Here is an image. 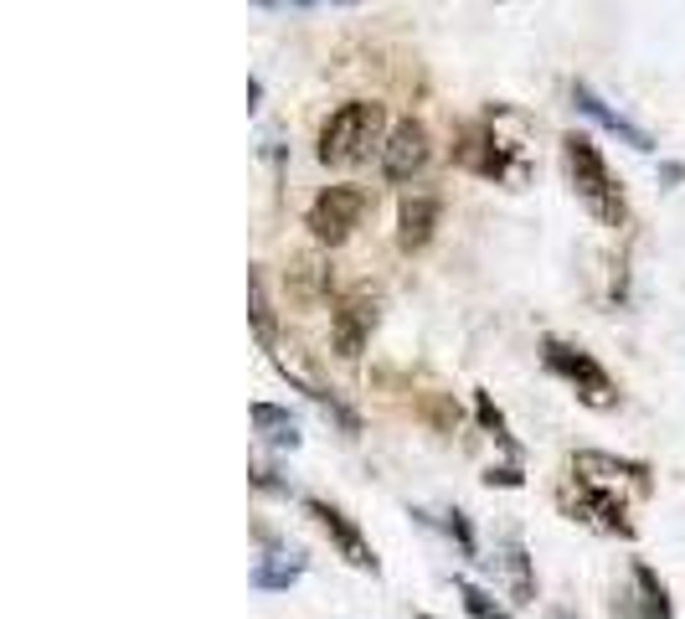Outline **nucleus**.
I'll return each mask as SVG.
<instances>
[{"label":"nucleus","mask_w":685,"mask_h":619,"mask_svg":"<svg viewBox=\"0 0 685 619\" xmlns=\"http://www.w3.org/2000/svg\"><path fill=\"white\" fill-rule=\"evenodd\" d=\"M557 506H562L572 522H588V527L609 532V537H634L629 506L619 501V491H609V485H593V481H578V475H567V485L557 491Z\"/></svg>","instance_id":"20e7f679"},{"label":"nucleus","mask_w":685,"mask_h":619,"mask_svg":"<svg viewBox=\"0 0 685 619\" xmlns=\"http://www.w3.org/2000/svg\"><path fill=\"white\" fill-rule=\"evenodd\" d=\"M485 485H510L516 491V485H526V475L516 465H500V470H485Z\"/></svg>","instance_id":"4be33fe9"},{"label":"nucleus","mask_w":685,"mask_h":619,"mask_svg":"<svg viewBox=\"0 0 685 619\" xmlns=\"http://www.w3.org/2000/svg\"><path fill=\"white\" fill-rule=\"evenodd\" d=\"M454 166L485 182H506L510 176V145L490 130V120H469L454 135Z\"/></svg>","instance_id":"423d86ee"},{"label":"nucleus","mask_w":685,"mask_h":619,"mask_svg":"<svg viewBox=\"0 0 685 619\" xmlns=\"http://www.w3.org/2000/svg\"><path fill=\"white\" fill-rule=\"evenodd\" d=\"M444 532H448V537H454V543H459V553H464V558H475V553H479L475 527H469V516H464V512H448Z\"/></svg>","instance_id":"412c9836"},{"label":"nucleus","mask_w":685,"mask_h":619,"mask_svg":"<svg viewBox=\"0 0 685 619\" xmlns=\"http://www.w3.org/2000/svg\"><path fill=\"white\" fill-rule=\"evenodd\" d=\"M629 578H634V589H640V605H644V619H671V589L660 584V574L650 568V563H634L629 568Z\"/></svg>","instance_id":"2eb2a0df"},{"label":"nucleus","mask_w":685,"mask_h":619,"mask_svg":"<svg viewBox=\"0 0 685 619\" xmlns=\"http://www.w3.org/2000/svg\"><path fill=\"white\" fill-rule=\"evenodd\" d=\"M541 362H547L551 378H562L588 409H613V403H619V382L603 372V362H598L593 351L547 336V341H541Z\"/></svg>","instance_id":"7ed1b4c3"},{"label":"nucleus","mask_w":685,"mask_h":619,"mask_svg":"<svg viewBox=\"0 0 685 619\" xmlns=\"http://www.w3.org/2000/svg\"><path fill=\"white\" fill-rule=\"evenodd\" d=\"M304 578V553H269V558L253 563V589L258 594H279L289 584Z\"/></svg>","instance_id":"ddd939ff"},{"label":"nucleus","mask_w":685,"mask_h":619,"mask_svg":"<svg viewBox=\"0 0 685 619\" xmlns=\"http://www.w3.org/2000/svg\"><path fill=\"white\" fill-rule=\"evenodd\" d=\"M361 212H366V192H361V186H325V192L310 202V212H304V227H310L314 243L335 248V243H345L356 233Z\"/></svg>","instance_id":"39448f33"},{"label":"nucleus","mask_w":685,"mask_h":619,"mask_svg":"<svg viewBox=\"0 0 685 619\" xmlns=\"http://www.w3.org/2000/svg\"><path fill=\"white\" fill-rule=\"evenodd\" d=\"M248 316H253L258 347L273 351V305H269V289H263V269H248Z\"/></svg>","instance_id":"f3484780"},{"label":"nucleus","mask_w":685,"mask_h":619,"mask_svg":"<svg viewBox=\"0 0 685 619\" xmlns=\"http://www.w3.org/2000/svg\"><path fill=\"white\" fill-rule=\"evenodd\" d=\"M253 429L269 439L273 450H299V419L289 409H273V403H253Z\"/></svg>","instance_id":"4468645a"},{"label":"nucleus","mask_w":685,"mask_h":619,"mask_svg":"<svg viewBox=\"0 0 685 619\" xmlns=\"http://www.w3.org/2000/svg\"><path fill=\"white\" fill-rule=\"evenodd\" d=\"M572 104H578V109H582V114H588V120H593V124H603L609 135H619V140H624V145H634V151H640V155H650V151H655V135H650V130H640V124L629 120V114H619V109H613L609 99H598V89H593V83H572Z\"/></svg>","instance_id":"9b49d317"},{"label":"nucleus","mask_w":685,"mask_h":619,"mask_svg":"<svg viewBox=\"0 0 685 619\" xmlns=\"http://www.w3.org/2000/svg\"><path fill=\"white\" fill-rule=\"evenodd\" d=\"M572 475H578V481H593V485H609V491H619V485L629 481L640 496H650V485H655V475H650L644 460H619V454H603V450L572 454Z\"/></svg>","instance_id":"9d476101"},{"label":"nucleus","mask_w":685,"mask_h":619,"mask_svg":"<svg viewBox=\"0 0 685 619\" xmlns=\"http://www.w3.org/2000/svg\"><path fill=\"white\" fill-rule=\"evenodd\" d=\"M562 166H567V182H572V192L582 197V207L593 212L598 223L609 227H624L629 223V202L624 192H619V182H613L609 161L598 155L593 135H562Z\"/></svg>","instance_id":"f03ea898"},{"label":"nucleus","mask_w":685,"mask_h":619,"mask_svg":"<svg viewBox=\"0 0 685 619\" xmlns=\"http://www.w3.org/2000/svg\"><path fill=\"white\" fill-rule=\"evenodd\" d=\"M506 574H510L516 605H531V599H537V578H531V553H526V543L516 537V532L506 537Z\"/></svg>","instance_id":"dca6fc26"},{"label":"nucleus","mask_w":685,"mask_h":619,"mask_svg":"<svg viewBox=\"0 0 685 619\" xmlns=\"http://www.w3.org/2000/svg\"><path fill=\"white\" fill-rule=\"evenodd\" d=\"M438 212H444L438 197H407L397 207V248L403 254H423L428 248L433 233H438Z\"/></svg>","instance_id":"f8f14e48"},{"label":"nucleus","mask_w":685,"mask_h":619,"mask_svg":"<svg viewBox=\"0 0 685 619\" xmlns=\"http://www.w3.org/2000/svg\"><path fill=\"white\" fill-rule=\"evenodd\" d=\"M372 331H376V295H366V289L345 295L335 305V316H330V347H335V357L356 362L361 351H366V341H372Z\"/></svg>","instance_id":"0eeeda50"},{"label":"nucleus","mask_w":685,"mask_h":619,"mask_svg":"<svg viewBox=\"0 0 685 619\" xmlns=\"http://www.w3.org/2000/svg\"><path fill=\"white\" fill-rule=\"evenodd\" d=\"M304 512L314 516V527L325 532L330 543H335V553H341L351 568H361V574H376V553H372V543L361 537V527L351 522V516L335 506V501H320V496H310L304 501Z\"/></svg>","instance_id":"6e6552de"},{"label":"nucleus","mask_w":685,"mask_h":619,"mask_svg":"<svg viewBox=\"0 0 685 619\" xmlns=\"http://www.w3.org/2000/svg\"><path fill=\"white\" fill-rule=\"evenodd\" d=\"M253 6H294V11H310V6H356V0H253Z\"/></svg>","instance_id":"5701e85b"},{"label":"nucleus","mask_w":685,"mask_h":619,"mask_svg":"<svg viewBox=\"0 0 685 619\" xmlns=\"http://www.w3.org/2000/svg\"><path fill=\"white\" fill-rule=\"evenodd\" d=\"M253 485L258 491H283V481H279V470L273 465H253Z\"/></svg>","instance_id":"b1692460"},{"label":"nucleus","mask_w":685,"mask_h":619,"mask_svg":"<svg viewBox=\"0 0 685 619\" xmlns=\"http://www.w3.org/2000/svg\"><path fill=\"white\" fill-rule=\"evenodd\" d=\"M551 619H562V615H551Z\"/></svg>","instance_id":"393cba45"},{"label":"nucleus","mask_w":685,"mask_h":619,"mask_svg":"<svg viewBox=\"0 0 685 619\" xmlns=\"http://www.w3.org/2000/svg\"><path fill=\"white\" fill-rule=\"evenodd\" d=\"M294 279H299V295H304V300H320V295H330V269H320L314 258H299V264H294Z\"/></svg>","instance_id":"aec40b11"},{"label":"nucleus","mask_w":685,"mask_h":619,"mask_svg":"<svg viewBox=\"0 0 685 619\" xmlns=\"http://www.w3.org/2000/svg\"><path fill=\"white\" fill-rule=\"evenodd\" d=\"M387 135V109L376 104V99H345L341 109H330L325 124H320V145L314 155L325 161V166H356L366 155L382 145Z\"/></svg>","instance_id":"f257e3e1"},{"label":"nucleus","mask_w":685,"mask_h":619,"mask_svg":"<svg viewBox=\"0 0 685 619\" xmlns=\"http://www.w3.org/2000/svg\"><path fill=\"white\" fill-rule=\"evenodd\" d=\"M454 589H459L464 615H469V619H516L506 605H500V599H495L490 589H479V584H469V578H459Z\"/></svg>","instance_id":"6ab92c4d"},{"label":"nucleus","mask_w":685,"mask_h":619,"mask_svg":"<svg viewBox=\"0 0 685 619\" xmlns=\"http://www.w3.org/2000/svg\"><path fill=\"white\" fill-rule=\"evenodd\" d=\"M475 419H479V429H485V434H495V444H500V450H506L510 460H521V444L510 439V423H506V413L495 409V398L485 393V388H475Z\"/></svg>","instance_id":"a211bd4d"},{"label":"nucleus","mask_w":685,"mask_h":619,"mask_svg":"<svg viewBox=\"0 0 685 619\" xmlns=\"http://www.w3.org/2000/svg\"><path fill=\"white\" fill-rule=\"evenodd\" d=\"M428 155H433V140H428V130H423V120L392 124L387 145H382V176H387V182H413L417 171L428 166Z\"/></svg>","instance_id":"1a4fd4ad"}]
</instances>
